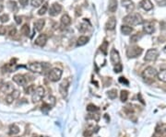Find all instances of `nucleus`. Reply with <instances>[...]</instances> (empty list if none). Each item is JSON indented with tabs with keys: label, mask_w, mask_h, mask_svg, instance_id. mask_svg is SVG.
Listing matches in <instances>:
<instances>
[{
	"label": "nucleus",
	"mask_w": 166,
	"mask_h": 137,
	"mask_svg": "<svg viewBox=\"0 0 166 137\" xmlns=\"http://www.w3.org/2000/svg\"><path fill=\"white\" fill-rule=\"evenodd\" d=\"M123 21L126 24L131 25V26H136V25L142 24L143 19L138 13H131L124 17L123 19Z\"/></svg>",
	"instance_id": "nucleus-1"
},
{
	"label": "nucleus",
	"mask_w": 166,
	"mask_h": 137,
	"mask_svg": "<svg viewBox=\"0 0 166 137\" xmlns=\"http://www.w3.org/2000/svg\"><path fill=\"white\" fill-rule=\"evenodd\" d=\"M45 95V89L44 87H42V86H39L37 87L34 91L32 92V95H31V100L33 103H37V102L41 101L42 99H44Z\"/></svg>",
	"instance_id": "nucleus-2"
},
{
	"label": "nucleus",
	"mask_w": 166,
	"mask_h": 137,
	"mask_svg": "<svg viewBox=\"0 0 166 137\" xmlns=\"http://www.w3.org/2000/svg\"><path fill=\"white\" fill-rule=\"evenodd\" d=\"M62 70L59 68H53V69L48 73V79L52 82H57L62 76Z\"/></svg>",
	"instance_id": "nucleus-3"
},
{
	"label": "nucleus",
	"mask_w": 166,
	"mask_h": 137,
	"mask_svg": "<svg viewBox=\"0 0 166 137\" xmlns=\"http://www.w3.org/2000/svg\"><path fill=\"white\" fill-rule=\"evenodd\" d=\"M143 50L138 46H129L127 50V55L128 58H136L142 54Z\"/></svg>",
	"instance_id": "nucleus-4"
},
{
	"label": "nucleus",
	"mask_w": 166,
	"mask_h": 137,
	"mask_svg": "<svg viewBox=\"0 0 166 137\" xmlns=\"http://www.w3.org/2000/svg\"><path fill=\"white\" fill-rule=\"evenodd\" d=\"M159 56V51L156 49H149L147 51L144 60L146 62H154Z\"/></svg>",
	"instance_id": "nucleus-5"
},
{
	"label": "nucleus",
	"mask_w": 166,
	"mask_h": 137,
	"mask_svg": "<svg viewBox=\"0 0 166 137\" xmlns=\"http://www.w3.org/2000/svg\"><path fill=\"white\" fill-rule=\"evenodd\" d=\"M157 71L154 67L152 66H148L146 69L143 71L142 73V76L143 78L145 79H153L154 78H156L157 76Z\"/></svg>",
	"instance_id": "nucleus-6"
},
{
	"label": "nucleus",
	"mask_w": 166,
	"mask_h": 137,
	"mask_svg": "<svg viewBox=\"0 0 166 137\" xmlns=\"http://www.w3.org/2000/svg\"><path fill=\"white\" fill-rule=\"evenodd\" d=\"M27 68L30 71L37 74H41L44 71V66L40 63H31L27 65Z\"/></svg>",
	"instance_id": "nucleus-7"
},
{
	"label": "nucleus",
	"mask_w": 166,
	"mask_h": 137,
	"mask_svg": "<svg viewBox=\"0 0 166 137\" xmlns=\"http://www.w3.org/2000/svg\"><path fill=\"white\" fill-rule=\"evenodd\" d=\"M61 10H62V6L58 3H54L49 9V15L52 17H55V16L59 14L61 12Z\"/></svg>",
	"instance_id": "nucleus-8"
},
{
	"label": "nucleus",
	"mask_w": 166,
	"mask_h": 137,
	"mask_svg": "<svg viewBox=\"0 0 166 137\" xmlns=\"http://www.w3.org/2000/svg\"><path fill=\"white\" fill-rule=\"evenodd\" d=\"M110 59H111V62L113 63V65H118L120 64V55H119V53L116 51L115 49H112L111 53H110Z\"/></svg>",
	"instance_id": "nucleus-9"
},
{
	"label": "nucleus",
	"mask_w": 166,
	"mask_h": 137,
	"mask_svg": "<svg viewBox=\"0 0 166 137\" xmlns=\"http://www.w3.org/2000/svg\"><path fill=\"white\" fill-rule=\"evenodd\" d=\"M68 86H69V81L68 79L64 80L60 86H59V91L61 93V95L65 98L68 95Z\"/></svg>",
	"instance_id": "nucleus-10"
},
{
	"label": "nucleus",
	"mask_w": 166,
	"mask_h": 137,
	"mask_svg": "<svg viewBox=\"0 0 166 137\" xmlns=\"http://www.w3.org/2000/svg\"><path fill=\"white\" fill-rule=\"evenodd\" d=\"M13 81L18 84L19 86H22V87H24V86L27 84V79L25 78V76L22 75H15L13 76Z\"/></svg>",
	"instance_id": "nucleus-11"
},
{
	"label": "nucleus",
	"mask_w": 166,
	"mask_h": 137,
	"mask_svg": "<svg viewBox=\"0 0 166 137\" xmlns=\"http://www.w3.org/2000/svg\"><path fill=\"white\" fill-rule=\"evenodd\" d=\"M122 6L126 7V9L128 13H131L135 9V5L131 0H122Z\"/></svg>",
	"instance_id": "nucleus-12"
},
{
	"label": "nucleus",
	"mask_w": 166,
	"mask_h": 137,
	"mask_svg": "<svg viewBox=\"0 0 166 137\" xmlns=\"http://www.w3.org/2000/svg\"><path fill=\"white\" fill-rule=\"evenodd\" d=\"M0 90H1L3 93L7 94V95H9V94H11L15 89H14V87L11 83H6V84L2 85V88Z\"/></svg>",
	"instance_id": "nucleus-13"
},
{
	"label": "nucleus",
	"mask_w": 166,
	"mask_h": 137,
	"mask_svg": "<svg viewBox=\"0 0 166 137\" xmlns=\"http://www.w3.org/2000/svg\"><path fill=\"white\" fill-rule=\"evenodd\" d=\"M46 41H47V36L45 34H40L35 40V44L40 47H44L46 43Z\"/></svg>",
	"instance_id": "nucleus-14"
},
{
	"label": "nucleus",
	"mask_w": 166,
	"mask_h": 137,
	"mask_svg": "<svg viewBox=\"0 0 166 137\" xmlns=\"http://www.w3.org/2000/svg\"><path fill=\"white\" fill-rule=\"evenodd\" d=\"M139 5L146 11H149L153 8V5L151 2V0H142V1L139 3Z\"/></svg>",
	"instance_id": "nucleus-15"
},
{
	"label": "nucleus",
	"mask_w": 166,
	"mask_h": 137,
	"mask_svg": "<svg viewBox=\"0 0 166 137\" xmlns=\"http://www.w3.org/2000/svg\"><path fill=\"white\" fill-rule=\"evenodd\" d=\"M115 26H116V20L114 17H111V18H109V20H107V22L105 24V27L107 30H114Z\"/></svg>",
	"instance_id": "nucleus-16"
},
{
	"label": "nucleus",
	"mask_w": 166,
	"mask_h": 137,
	"mask_svg": "<svg viewBox=\"0 0 166 137\" xmlns=\"http://www.w3.org/2000/svg\"><path fill=\"white\" fill-rule=\"evenodd\" d=\"M44 24H45V20H37L34 22V30L41 31L42 30L44 29Z\"/></svg>",
	"instance_id": "nucleus-17"
},
{
	"label": "nucleus",
	"mask_w": 166,
	"mask_h": 137,
	"mask_svg": "<svg viewBox=\"0 0 166 137\" xmlns=\"http://www.w3.org/2000/svg\"><path fill=\"white\" fill-rule=\"evenodd\" d=\"M143 30L147 33V34H152L154 32V26L153 24L151 22H147L144 24L143 27Z\"/></svg>",
	"instance_id": "nucleus-18"
},
{
	"label": "nucleus",
	"mask_w": 166,
	"mask_h": 137,
	"mask_svg": "<svg viewBox=\"0 0 166 137\" xmlns=\"http://www.w3.org/2000/svg\"><path fill=\"white\" fill-rule=\"evenodd\" d=\"M117 9V0H110L109 6H108V10L110 12H115Z\"/></svg>",
	"instance_id": "nucleus-19"
},
{
	"label": "nucleus",
	"mask_w": 166,
	"mask_h": 137,
	"mask_svg": "<svg viewBox=\"0 0 166 137\" xmlns=\"http://www.w3.org/2000/svg\"><path fill=\"white\" fill-rule=\"evenodd\" d=\"M71 23V19H70V17L68 15V14H65L62 18H61V24H62V26H68V25Z\"/></svg>",
	"instance_id": "nucleus-20"
},
{
	"label": "nucleus",
	"mask_w": 166,
	"mask_h": 137,
	"mask_svg": "<svg viewBox=\"0 0 166 137\" xmlns=\"http://www.w3.org/2000/svg\"><path fill=\"white\" fill-rule=\"evenodd\" d=\"M89 37L87 36H80L78 41H77V46H83V45H85L88 43V41H89Z\"/></svg>",
	"instance_id": "nucleus-21"
},
{
	"label": "nucleus",
	"mask_w": 166,
	"mask_h": 137,
	"mask_svg": "<svg viewBox=\"0 0 166 137\" xmlns=\"http://www.w3.org/2000/svg\"><path fill=\"white\" fill-rule=\"evenodd\" d=\"M121 31L124 35H129V34L133 31V29L131 27L127 26V25H123V26L121 27Z\"/></svg>",
	"instance_id": "nucleus-22"
},
{
	"label": "nucleus",
	"mask_w": 166,
	"mask_h": 137,
	"mask_svg": "<svg viewBox=\"0 0 166 137\" xmlns=\"http://www.w3.org/2000/svg\"><path fill=\"white\" fill-rule=\"evenodd\" d=\"M20 133V128L16 124H12L9 127V134L10 135H16Z\"/></svg>",
	"instance_id": "nucleus-23"
},
{
	"label": "nucleus",
	"mask_w": 166,
	"mask_h": 137,
	"mask_svg": "<svg viewBox=\"0 0 166 137\" xmlns=\"http://www.w3.org/2000/svg\"><path fill=\"white\" fill-rule=\"evenodd\" d=\"M157 78H158V79H159V80L166 83V70L164 69V70L160 71L159 73L157 74Z\"/></svg>",
	"instance_id": "nucleus-24"
},
{
	"label": "nucleus",
	"mask_w": 166,
	"mask_h": 137,
	"mask_svg": "<svg viewBox=\"0 0 166 137\" xmlns=\"http://www.w3.org/2000/svg\"><path fill=\"white\" fill-rule=\"evenodd\" d=\"M21 33L23 34L24 36H29L30 34V27L28 24H24L23 26L21 27Z\"/></svg>",
	"instance_id": "nucleus-25"
},
{
	"label": "nucleus",
	"mask_w": 166,
	"mask_h": 137,
	"mask_svg": "<svg viewBox=\"0 0 166 137\" xmlns=\"http://www.w3.org/2000/svg\"><path fill=\"white\" fill-rule=\"evenodd\" d=\"M128 99V92L127 90H122L120 93V99L122 102H126Z\"/></svg>",
	"instance_id": "nucleus-26"
},
{
	"label": "nucleus",
	"mask_w": 166,
	"mask_h": 137,
	"mask_svg": "<svg viewBox=\"0 0 166 137\" xmlns=\"http://www.w3.org/2000/svg\"><path fill=\"white\" fill-rule=\"evenodd\" d=\"M107 95H108V97H109V99H116V97H117V90L111 89V90H109L107 92Z\"/></svg>",
	"instance_id": "nucleus-27"
},
{
	"label": "nucleus",
	"mask_w": 166,
	"mask_h": 137,
	"mask_svg": "<svg viewBox=\"0 0 166 137\" xmlns=\"http://www.w3.org/2000/svg\"><path fill=\"white\" fill-rule=\"evenodd\" d=\"M44 103H46V104H48L49 106H54L55 104V99L53 97V96H49L48 98H47V100H45L44 101Z\"/></svg>",
	"instance_id": "nucleus-28"
},
{
	"label": "nucleus",
	"mask_w": 166,
	"mask_h": 137,
	"mask_svg": "<svg viewBox=\"0 0 166 137\" xmlns=\"http://www.w3.org/2000/svg\"><path fill=\"white\" fill-rule=\"evenodd\" d=\"M141 38V34L140 33H137V34H134V35H132L131 38H130V41L133 42V43H135V42L138 41V40Z\"/></svg>",
	"instance_id": "nucleus-29"
},
{
	"label": "nucleus",
	"mask_w": 166,
	"mask_h": 137,
	"mask_svg": "<svg viewBox=\"0 0 166 137\" xmlns=\"http://www.w3.org/2000/svg\"><path fill=\"white\" fill-rule=\"evenodd\" d=\"M47 8H48V3H44V4L43 5V7H42L41 9L39 10L38 14H39L40 16L44 15V14L47 11Z\"/></svg>",
	"instance_id": "nucleus-30"
},
{
	"label": "nucleus",
	"mask_w": 166,
	"mask_h": 137,
	"mask_svg": "<svg viewBox=\"0 0 166 137\" xmlns=\"http://www.w3.org/2000/svg\"><path fill=\"white\" fill-rule=\"evenodd\" d=\"M43 3H44V0H31V6L34 7H40Z\"/></svg>",
	"instance_id": "nucleus-31"
},
{
	"label": "nucleus",
	"mask_w": 166,
	"mask_h": 137,
	"mask_svg": "<svg viewBox=\"0 0 166 137\" xmlns=\"http://www.w3.org/2000/svg\"><path fill=\"white\" fill-rule=\"evenodd\" d=\"M87 110L90 111V112H94V111L99 110V109H98L95 105H93V104H90V105L87 107Z\"/></svg>",
	"instance_id": "nucleus-32"
},
{
	"label": "nucleus",
	"mask_w": 166,
	"mask_h": 137,
	"mask_svg": "<svg viewBox=\"0 0 166 137\" xmlns=\"http://www.w3.org/2000/svg\"><path fill=\"white\" fill-rule=\"evenodd\" d=\"M8 20H9V17H8L7 14H3L0 16V21H1L2 23H6L8 21Z\"/></svg>",
	"instance_id": "nucleus-33"
},
{
	"label": "nucleus",
	"mask_w": 166,
	"mask_h": 137,
	"mask_svg": "<svg viewBox=\"0 0 166 137\" xmlns=\"http://www.w3.org/2000/svg\"><path fill=\"white\" fill-rule=\"evenodd\" d=\"M9 95L13 98V99L15 100V99H17L19 97H20V91L19 90H14L11 94H9Z\"/></svg>",
	"instance_id": "nucleus-34"
},
{
	"label": "nucleus",
	"mask_w": 166,
	"mask_h": 137,
	"mask_svg": "<svg viewBox=\"0 0 166 137\" xmlns=\"http://www.w3.org/2000/svg\"><path fill=\"white\" fill-rule=\"evenodd\" d=\"M50 109H51V106H49L46 103H44L43 106H42V111H43V112H44V113H47V111L50 110Z\"/></svg>",
	"instance_id": "nucleus-35"
},
{
	"label": "nucleus",
	"mask_w": 166,
	"mask_h": 137,
	"mask_svg": "<svg viewBox=\"0 0 166 137\" xmlns=\"http://www.w3.org/2000/svg\"><path fill=\"white\" fill-rule=\"evenodd\" d=\"M7 4H8V7H9L11 10L17 9V4L15 1H8Z\"/></svg>",
	"instance_id": "nucleus-36"
},
{
	"label": "nucleus",
	"mask_w": 166,
	"mask_h": 137,
	"mask_svg": "<svg viewBox=\"0 0 166 137\" xmlns=\"http://www.w3.org/2000/svg\"><path fill=\"white\" fill-rule=\"evenodd\" d=\"M114 70L115 73H120L122 70H123V66L121 64H118V65H114Z\"/></svg>",
	"instance_id": "nucleus-37"
},
{
	"label": "nucleus",
	"mask_w": 166,
	"mask_h": 137,
	"mask_svg": "<svg viewBox=\"0 0 166 137\" xmlns=\"http://www.w3.org/2000/svg\"><path fill=\"white\" fill-rule=\"evenodd\" d=\"M107 47H108V42L105 41L103 42V43L102 44V46H101V50L103 51L104 54H107Z\"/></svg>",
	"instance_id": "nucleus-38"
},
{
	"label": "nucleus",
	"mask_w": 166,
	"mask_h": 137,
	"mask_svg": "<svg viewBox=\"0 0 166 137\" xmlns=\"http://www.w3.org/2000/svg\"><path fill=\"white\" fill-rule=\"evenodd\" d=\"M119 82H120L121 84L126 85V86H128V85H129L128 80H127L126 78H124V76H121V78H119Z\"/></svg>",
	"instance_id": "nucleus-39"
},
{
	"label": "nucleus",
	"mask_w": 166,
	"mask_h": 137,
	"mask_svg": "<svg viewBox=\"0 0 166 137\" xmlns=\"http://www.w3.org/2000/svg\"><path fill=\"white\" fill-rule=\"evenodd\" d=\"M8 34H9L10 36H14L16 34V29L12 26H10V29H9V31H8Z\"/></svg>",
	"instance_id": "nucleus-40"
},
{
	"label": "nucleus",
	"mask_w": 166,
	"mask_h": 137,
	"mask_svg": "<svg viewBox=\"0 0 166 137\" xmlns=\"http://www.w3.org/2000/svg\"><path fill=\"white\" fill-rule=\"evenodd\" d=\"M34 89H35V88H33L32 86H30L29 88L26 89V94H31V93H32L33 91H34Z\"/></svg>",
	"instance_id": "nucleus-41"
},
{
	"label": "nucleus",
	"mask_w": 166,
	"mask_h": 137,
	"mask_svg": "<svg viewBox=\"0 0 166 137\" xmlns=\"http://www.w3.org/2000/svg\"><path fill=\"white\" fill-rule=\"evenodd\" d=\"M15 20H16V23L17 24H20L21 21H22L21 18H20V17H19V16H15Z\"/></svg>",
	"instance_id": "nucleus-42"
},
{
	"label": "nucleus",
	"mask_w": 166,
	"mask_h": 137,
	"mask_svg": "<svg viewBox=\"0 0 166 137\" xmlns=\"http://www.w3.org/2000/svg\"><path fill=\"white\" fill-rule=\"evenodd\" d=\"M19 1H20V5L26 6V5L28 4V2H29V0H19Z\"/></svg>",
	"instance_id": "nucleus-43"
},
{
	"label": "nucleus",
	"mask_w": 166,
	"mask_h": 137,
	"mask_svg": "<svg viewBox=\"0 0 166 137\" xmlns=\"http://www.w3.org/2000/svg\"><path fill=\"white\" fill-rule=\"evenodd\" d=\"M3 8H4V7H3V5L0 3V12H2V10H3Z\"/></svg>",
	"instance_id": "nucleus-44"
},
{
	"label": "nucleus",
	"mask_w": 166,
	"mask_h": 137,
	"mask_svg": "<svg viewBox=\"0 0 166 137\" xmlns=\"http://www.w3.org/2000/svg\"><path fill=\"white\" fill-rule=\"evenodd\" d=\"M2 85H3V84H2V82L0 81V89H1V88H2Z\"/></svg>",
	"instance_id": "nucleus-45"
},
{
	"label": "nucleus",
	"mask_w": 166,
	"mask_h": 137,
	"mask_svg": "<svg viewBox=\"0 0 166 137\" xmlns=\"http://www.w3.org/2000/svg\"><path fill=\"white\" fill-rule=\"evenodd\" d=\"M164 49H166V46H165V48H164Z\"/></svg>",
	"instance_id": "nucleus-46"
},
{
	"label": "nucleus",
	"mask_w": 166,
	"mask_h": 137,
	"mask_svg": "<svg viewBox=\"0 0 166 137\" xmlns=\"http://www.w3.org/2000/svg\"><path fill=\"white\" fill-rule=\"evenodd\" d=\"M33 137H35V136H33Z\"/></svg>",
	"instance_id": "nucleus-47"
}]
</instances>
